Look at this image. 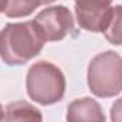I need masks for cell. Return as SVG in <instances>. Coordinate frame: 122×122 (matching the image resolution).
Segmentation results:
<instances>
[{"instance_id": "obj_1", "label": "cell", "mask_w": 122, "mask_h": 122, "mask_svg": "<svg viewBox=\"0 0 122 122\" xmlns=\"http://www.w3.org/2000/svg\"><path fill=\"white\" fill-rule=\"evenodd\" d=\"M39 29L35 22L9 23L2 30L0 53L3 62L12 66L25 65L37 56L45 45Z\"/></svg>"}, {"instance_id": "obj_2", "label": "cell", "mask_w": 122, "mask_h": 122, "mask_svg": "<svg viewBox=\"0 0 122 122\" xmlns=\"http://www.w3.org/2000/svg\"><path fill=\"white\" fill-rule=\"evenodd\" d=\"M66 81L56 65L42 60L30 66L26 78L27 95L40 105L59 102L65 95Z\"/></svg>"}, {"instance_id": "obj_10", "label": "cell", "mask_w": 122, "mask_h": 122, "mask_svg": "<svg viewBox=\"0 0 122 122\" xmlns=\"http://www.w3.org/2000/svg\"><path fill=\"white\" fill-rule=\"evenodd\" d=\"M111 118H112V121H115V122H122V98L118 99V101L112 105Z\"/></svg>"}, {"instance_id": "obj_9", "label": "cell", "mask_w": 122, "mask_h": 122, "mask_svg": "<svg viewBox=\"0 0 122 122\" xmlns=\"http://www.w3.org/2000/svg\"><path fill=\"white\" fill-rule=\"evenodd\" d=\"M103 33L109 43L122 45V5L113 7L111 22Z\"/></svg>"}, {"instance_id": "obj_7", "label": "cell", "mask_w": 122, "mask_h": 122, "mask_svg": "<svg viewBox=\"0 0 122 122\" xmlns=\"http://www.w3.org/2000/svg\"><path fill=\"white\" fill-rule=\"evenodd\" d=\"M3 122H12V121H42V113L39 109H36L33 105L19 101L12 102L3 108L2 115Z\"/></svg>"}, {"instance_id": "obj_3", "label": "cell", "mask_w": 122, "mask_h": 122, "mask_svg": "<svg viewBox=\"0 0 122 122\" xmlns=\"http://www.w3.org/2000/svg\"><path fill=\"white\" fill-rule=\"evenodd\" d=\"M88 85L99 98H111L122 92V57L112 50L96 55L88 68Z\"/></svg>"}, {"instance_id": "obj_11", "label": "cell", "mask_w": 122, "mask_h": 122, "mask_svg": "<svg viewBox=\"0 0 122 122\" xmlns=\"http://www.w3.org/2000/svg\"><path fill=\"white\" fill-rule=\"evenodd\" d=\"M42 2H43V5H49V3H53L55 0H42Z\"/></svg>"}, {"instance_id": "obj_4", "label": "cell", "mask_w": 122, "mask_h": 122, "mask_svg": "<svg viewBox=\"0 0 122 122\" xmlns=\"http://www.w3.org/2000/svg\"><path fill=\"white\" fill-rule=\"evenodd\" d=\"M33 22L46 42L62 40L73 30L72 13L65 6L47 7L42 10Z\"/></svg>"}, {"instance_id": "obj_8", "label": "cell", "mask_w": 122, "mask_h": 122, "mask_svg": "<svg viewBox=\"0 0 122 122\" xmlns=\"http://www.w3.org/2000/svg\"><path fill=\"white\" fill-rule=\"evenodd\" d=\"M42 5V0H2V12L7 17H25Z\"/></svg>"}, {"instance_id": "obj_6", "label": "cell", "mask_w": 122, "mask_h": 122, "mask_svg": "<svg viewBox=\"0 0 122 122\" xmlns=\"http://www.w3.org/2000/svg\"><path fill=\"white\" fill-rule=\"evenodd\" d=\"M68 121L78 122V121H105V115L101 109V105L91 99V98H82L73 101L68 106L66 113Z\"/></svg>"}, {"instance_id": "obj_5", "label": "cell", "mask_w": 122, "mask_h": 122, "mask_svg": "<svg viewBox=\"0 0 122 122\" xmlns=\"http://www.w3.org/2000/svg\"><path fill=\"white\" fill-rule=\"evenodd\" d=\"M75 3L76 19L82 29L93 33L106 30L113 12L112 0H75Z\"/></svg>"}]
</instances>
